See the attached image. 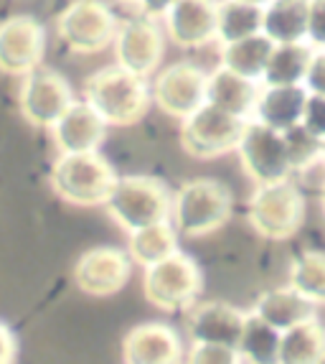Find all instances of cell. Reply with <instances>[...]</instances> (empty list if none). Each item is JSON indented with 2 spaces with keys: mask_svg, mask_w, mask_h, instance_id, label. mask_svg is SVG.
<instances>
[{
  "mask_svg": "<svg viewBox=\"0 0 325 364\" xmlns=\"http://www.w3.org/2000/svg\"><path fill=\"white\" fill-rule=\"evenodd\" d=\"M133 275V257L120 247H92L74 265V283L82 293L107 298L120 293Z\"/></svg>",
  "mask_w": 325,
  "mask_h": 364,
  "instance_id": "5bb4252c",
  "label": "cell"
},
{
  "mask_svg": "<svg viewBox=\"0 0 325 364\" xmlns=\"http://www.w3.org/2000/svg\"><path fill=\"white\" fill-rule=\"evenodd\" d=\"M247 219L259 237L282 242L297 235V230L305 222V196L300 186L290 178L257 186L247 204Z\"/></svg>",
  "mask_w": 325,
  "mask_h": 364,
  "instance_id": "8992f818",
  "label": "cell"
},
{
  "mask_svg": "<svg viewBox=\"0 0 325 364\" xmlns=\"http://www.w3.org/2000/svg\"><path fill=\"white\" fill-rule=\"evenodd\" d=\"M320 207H323V214H325V183H323V194H320Z\"/></svg>",
  "mask_w": 325,
  "mask_h": 364,
  "instance_id": "f35d334b",
  "label": "cell"
},
{
  "mask_svg": "<svg viewBox=\"0 0 325 364\" xmlns=\"http://www.w3.org/2000/svg\"><path fill=\"white\" fill-rule=\"evenodd\" d=\"M247 314L224 301H206L196 304L188 316V336L193 341H211V344H239L244 331Z\"/></svg>",
  "mask_w": 325,
  "mask_h": 364,
  "instance_id": "ac0fdd59",
  "label": "cell"
},
{
  "mask_svg": "<svg viewBox=\"0 0 325 364\" xmlns=\"http://www.w3.org/2000/svg\"><path fill=\"white\" fill-rule=\"evenodd\" d=\"M285 143H287L290 161H292V173L307 168L310 164H318L323 158V140L315 138L302 122L295 128L285 130Z\"/></svg>",
  "mask_w": 325,
  "mask_h": 364,
  "instance_id": "f546056e",
  "label": "cell"
},
{
  "mask_svg": "<svg viewBox=\"0 0 325 364\" xmlns=\"http://www.w3.org/2000/svg\"><path fill=\"white\" fill-rule=\"evenodd\" d=\"M115 3H120V6H127V8H138L140 0H115Z\"/></svg>",
  "mask_w": 325,
  "mask_h": 364,
  "instance_id": "74e56055",
  "label": "cell"
},
{
  "mask_svg": "<svg viewBox=\"0 0 325 364\" xmlns=\"http://www.w3.org/2000/svg\"><path fill=\"white\" fill-rule=\"evenodd\" d=\"M290 288L310 304L325 306V252H302L290 265Z\"/></svg>",
  "mask_w": 325,
  "mask_h": 364,
  "instance_id": "f1b7e54d",
  "label": "cell"
},
{
  "mask_svg": "<svg viewBox=\"0 0 325 364\" xmlns=\"http://www.w3.org/2000/svg\"><path fill=\"white\" fill-rule=\"evenodd\" d=\"M173 3L175 0H140L138 11L145 13V16H150V18H162Z\"/></svg>",
  "mask_w": 325,
  "mask_h": 364,
  "instance_id": "d590c367",
  "label": "cell"
},
{
  "mask_svg": "<svg viewBox=\"0 0 325 364\" xmlns=\"http://www.w3.org/2000/svg\"><path fill=\"white\" fill-rule=\"evenodd\" d=\"M46 56V28L33 16H11L0 23V74L26 77Z\"/></svg>",
  "mask_w": 325,
  "mask_h": 364,
  "instance_id": "4fadbf2b",
  "label": "cell"
},
{
  "mask_svg": "<svg viewBox=\"0 0 325 364\" xmlns=\"http://www.w3.org/2000/svg\"><path fill=\"white\" fill-rule=\"evenodd\" d=\"M219 0H175L162 16L165 36L178 49H201L216 41Z\"/></svg>",
  "mask_w": 325,
  "mask_h": 364,
  "instance_id": "9a60e30c",
  "label": "cell"
},
{
  "mask_svg": "<svg viewBox=\"0 0 325 364\" xmlns=\"http://www.w3.org/2000/svg\"><path fill=\"white\" fill-rule=\"evenodd\" d=\"M244 3H252V6H259V8H267L272 0H244Z\"/></svg>",
  "mask_w": 325,
  "mask_h": 364,
  "instance_id": "8d00e7d4",
  "label": "cell"
},
{
  "mask_svg": "<svg viewBox=\"0 0 325 364\" xmlns=\"http://www.w3.org/2000/svg\"><path fill=\"white\" fill-rule=\"evenodd\" d=\"M262 33L275 43L307 41V0H272L265 8Z\"/></svg>",
  "mask_w": 325,
  "mask_h": 364,
  "instance_id": "603a6c76",
  "label": "cell"
},
{
  "mask_svg": "<svg viewBox=\"0 0 325 364\" xmlns=\"http://www.w3.org/2000/svg\"><path fill=\"white\" fill-rule=\"evenodd\" d=\"M209 74L193 61H175L155 77L150 87L153 102L168 117L183 120L206 105Z\"/></svg>",
  "mask_w": 325,
  "mask_h": 364,
  "instance_id": "7c38bea8",
  "label": "cell"
},
{
  "mask_svg": "<svg viewBox=\"0 0 325 364\" xmlns=\"http://www.w3.org/2000/svg\"><path fill=\"white\" fill-rule=\"evenodd\" d=\"M117 171L99 151L61 153L51 166V188L72 207H104L109 191L117 183Z\"/></svg>",
  "mask_w": 325,
  "mask_h": 364,
  "instance_id": "7a4b0ae2",
  "label": "cell"
},
{
  "mask_svg": "<svg viewBox=\"0 0 325 364\" xmlns=\"http://www.w3.org/2000/svg\"><path fill=\"white\" fill-rule=\"evenodd\" d=\"M130 242H127V252L133 257L135 265L150 267L155 262L165 260L168 255L178 252V232H175L173 222H158V225L143 227V230L133 232Z\"/></svg>",
  "mask_w": 325,
  "mask_h": 364,
  "instance_id": "4316f807",
  "label": "cell"
},
{
  "mask_svg": "<svg viewBox=\"0 0 325 364\" xmlns=\"http://www.w3.org/2000/svg\"><path fill=\"white\" fill-rule=\"evenodd\" d=\"M18 359V339L8 323L0 321V364H13Z\"/></svg>",
  "mask_w": 325,
  "mask_h": 364,
  "instance_id": "e575fe53",
  "label": "cell"
},
{
  "mask_svg": "<svg viewBox=\"0 0 325 364\" xmlns=\"http://www.w3.org/2000/svg\"><path fill=\"white\" fill-rule=\"evenodd\" d=\"M120 21L104 0H72L56 18V33L72 54L92 56L112 46Z\"/></svg>",
  "mask_w": 325,
  "mask_h": 364,
  "instance_id": "52a82bcc",
  "label": "cell"
},
{
  "mask_svg": "<svg viewBox=\"0 0 325 364\" xmlns=\"http://www.w3.org/2000/svg\"><path fill=\"white\" fill-rule=\"evenodd\" d=\"M313 46L307 41L300 43H275L272 56L267 61L262 85L280 87V85H302L307 72V64L313 59Z\"/></svg>",
  "mask_w": 325,
  "mask_h": 364,
  "instance_id": "484cf974",
  "label": "cell"
},
{
  "mask_svg": "<svg viewBox=\"0 0 325 364\" xmlns=\"http://www.w3.org/2000/svg\"><path fill=\"white\" fill-rule=\"evenodd\" d=\"M186 359L191 364H234L239 362V354H236L234 346L211 344V341H193Z\"/></svg>",
  "mask_w": 325,
  "mask_h": 364,
  "instance_id": "4dcf8cb0",
  "label": "cell"
},
{
  "mask_svg": "<svg viewBox=\"0 0 325 364\" xmlns=\"http://www.w3.org/2000/svg\"><path fill=\"white\" fill-rule=\"evenodd\" d=\"M125 364H178L183 362V341L178 331L165 323H138L122 339Z\"/></svg>",
  "mask_w": 325,
  "mask_h": 364,
  "instance_id": "e0dca14e",
  "label": "cell"
},
{
  "mask_svg": "<svg viewBox=\"0 0 325 364\" xmlns=\"http://www.w3.org/2000/svg\"><path fill=\"white\" fill-rule=\"evenodd\" d=\"M107 128V120L87 100H74L67 112L51 125V138L59 153H89L102 148Z\"/></svg>",
  "mask_w": 325,
  "mask_h": 364,
  "instance_id": "2e32d148",
  "label": "cell"
},
{
  "mask_svg": "<svg viewBox=\"0 0 325 364\" xmlns=\"http://www.w3.org/2000/svg\"><path fill=\"white\" fill-rule=\"evenodd\" d=\"M252 311L277 331H287L297 323L315 318V304H310L307 298H302L295 288L290 286L275 288V291L259 296Z\"/></svg>",
  "mask_w": 325,
  "mask_h": 364,
  "instance_id": "44dd1931",
  "label": "cell"
},
{
  "mask_svg": "<svg viewBox=\"0 0 325 364\" xmlns=\"http://www.w3.org/2000/svg\"><path fill=\"white\" fill-rule=\"evenodd\" d=\"M325 362V326L318 318L302 321L282 331L280 364H320Z\"/></svg>",
  "mask_w": 325,
  "mask_h": 364,
  "instance_id": "cb8c5ba5",
  "label": "cell"
},
{
  "mask_svg": "<svg viewBox=\"0 0 325 364\" xmlns=\"http://www.w3.org/2000/svg\"><path fill=\"white\" fill-rule=\"evenodd\" d=\"M302 87H305L310 95L325 97V49L313 51V59H310V64H307Z\"/></svg>",
  "mask_w": 325,
  "mask_h": 364,
  "instance_id": "d6a6232c",
  "label": "cell"
},
{
  "mask_svg": "<svg viewBox=\"0 0 325 364\" xmlns=\"http://www.w3.org/2000/svg\"><path fill=\"white\" fill-rule=\"evenodd\" d=\"M249 120L229 115L214 105H201L196 112L181 120V148L191 158L211 161L226 153H236Z\"/></svg>",
  "mask_w": 325,
  "mask_h": 364,
  "instance_id": "ba28073f",
  "label": "cell"
},
{
  "mask_svg": "<svg viewBox=\"0 0 325 364\" xmlns=\"http://www.w3.org/2000/svg\"><path fill=\"white\" fill-rule=\"evenodd\" d=\"M143 270L145 301L162 314L191 311L204 291V275H201L199 262L181 250Z\"/></svg>",
  "mask_w": 325,
  "mask_h": 364,
  "instance_id": "5b68a950",
  "label": "cell"
},
{
  "mask_svg": "<svg viewBox=\"0 0 325 364\" xmlns=\"http://www.w3.org/2000/svg\"><path fill=\"white\" fill-rule=\"evenodd\" d=\"M74 102V92L69 79L56 69L38 67L28 72L21 82L18 90V107L23 120L31 128L51 130L56 120L69 109Z\"/></svg>",
  "mask_w": 325,
  "mask_h": 364,
  "instance_id": "30bf717a",
  "label": "cell"
},
{
  "mask_svg": "<svg viewBox=\"0 0 325 364\" xmlns=\"http://www.w3.org/2000/svg\"><path fill=\"white\" fill-rule=\"evenodd\" d=\"M275 49V41L265 33H254L249 38H241L234 43H221V51H219V59H221V67L231 69V72L241 74V77L252 79L257 85H262V77H265L267 61Z\"/></svg>",
  "mask_w": 325,
  "mask_h": 364,
  "instance_id": "7402d4cb",
  "label": "cell"
},
{
  "mask_svg": "<svg viewBox=\"0 0 325 364\" xmlns=\"http://www.w3.org/2000/svg\"><path fill=\"white\" fill-rule=\"evenodd\" d=\"M307 43L325 49V0H307Z\"/></svg>",
  "mask_w": 325,
  "mask_h": 364,
  "instance_id": "1f68e13d",
  "label": "cell"
},
{
  "mask_svg": "<svg viewBox=\"0 0 325 364\" xmlns=\"http://www.w3.org/2000/svg\"><path fill=\"white\" fill-rule=\"evenodd\" d=\"M323 158H325V140H323Z\"/></svg>",
  "mask_w": 325,
  "mask_h": 364,
  "instance_id": "ab89813d",
  "label": "cell"
},
{
  "mask_svg": "<svg viewBox=\"0 0 325 364\" xmlns=\"http://www.w3.org/2000/svg\"><path fill=\"white\" fill-rule=\"evenodd\" d=\"M84 100L112 128L138 125L148 109L153 95L148 79L135 77L122 67H102L84 79Z\"/></svg>",
  "mask_w": 325,
  "mask_h": 364,
  "instance_id": "6da1fadb",
  "label": "cell"
},
{
  "mask_svg": "<svg viewBox=\"0 0 325 364\" xmlns=\"http://www.w3.org/2000/svg\"><path fill=\"white\" fill-rule=\"evenodd\" d=\"M307 97L310 92L302 85H280V87H265L259 90L257 105H254V120L265 122L270 128L285 130L300 125L305 117Z\"/></svg>",
  "mask_w": 325,
  "mask_h": 364,
  "instance_id": "d6986e66",
  "label": "cell"
},
{
  "mask_svg": "<svg viewBox=\"0 0 325 364\" xmlns=\"http://www.w3.org/2000/svg\"><path fill=\"white\" fill-rule=\"evenodd\" d=\"M302 125H305L315 138L325 140V97H318V95H310V97H307Z\"/></svg>",
  "mask_w": 325,
  "mask_h": 364,
  "instance_id": "836d02e7",
  "label": "cell"
},
{
  "mask_svg": "<svg viewBox=\"0 0 325 364\" xmlns=\"http://www.w3.org/2000/svg\"><path fill=\"white\" fill-rule=\"evenodd\" d=\"M104 209L120 230L133 235L143 227L168 222L173 196L155 176H120L104 201Z\"/></svg>",
  "mask_w": 325,
  "mask_h": 364,
  "instance_id": "277c9868",
  "label": "cell"
},
{
  "mask_svg": "<svg viewBox=\"0 0 325 364\" xmlns=\"http://www.w3.org/2000/svg\"><path fill=\"white\" fill-rule=\"evenodd\" d=\"M259 97V85L252 79L241 77L226 67H216L209 74V87H206V102L214 107L236 115L241 120H252L254 105Z\"/></svg>",
  "mask_w": 325,
  "mask_h": 364,
  "instance_id": "ffe728a7",
  "label": "cell"
},
{
  "mask_svg": "<svg viewBox=\"0 0 325 364\" xmlns=\"http://www.w3.org/2000/svg\"><path fill=\"white\" fill-rule=\"evenodd\" d=\"M241 171L254 186L287 181L292 176V161H290L285 133L270 128L265 122L249 120L239 146H236Z\"/></svg>",
  "mask_w": 325,
  "mask_h": 364,
  "instance_id": "9c48e42d",
  "label": "cell"
},
{
  "mask_svg": "<svg viewBox=\"0 0 325 364\" xmlns=\"http://www.w3.org/2000/svg\"><path fill=\"white\" fill-rule=\"evenodd\" d=\"M112 46L117 67L127 69L135 77L150 79L165 56V33L158 26V18L140 13L135 18L122 21Z\"/></svg>",
  "mask_w": 325,
  "mask_h": 364,
  "instance_id": "8fae6325",
  "label": "cell"
},
{
  "mask_svg": "<svg viewBox=\"0 0 325 364\" xmlns=\"http://www.w3.org/2000/svg\"><path fill=\"white\" fill-rule=\"evenodd\" d=\"M231 214H234V196L226 183L216 178H193L175 191L170 222L178 237L196 240L221 230Z\"/></svg>",
  "mask_w": 325,
  "mask_h": 364,
  "instance_id": "3957f363",
  "label": "cell"
},
{
  "mask_svg": "<svg viewBox=\"0 0 325 364\" xmlns=\"http://www.w3.org/2000/svg\"><path fill=\"white\" fill-rule=\"evenodd\" d=\"M262 18H265V8L244 3V0H219L216 41L234 43L254 33H262Z\"/></svg>",
  "mask_w": 325,
  "mask_h": 364,
  "instance_id": "83f0119b",
  "label": "cell"
},
{
  "mask_svg": "<svg viewBox=\"0 0 325 364\" xmlns=\"http://www.w3.org/2000/svg\"><path fill=\"white\" fill-rule=\"evenodd\" d=\"M280 339H282V331H277L265 318H259L254 311H249L247 321H244V331H241V339L236 344L239 362L280 364Z\"/></svg>",
  "mask_w": 325,
  "mask_h": 364,
  "instance_id": "d4e9b609",
  "label": "cell"
}]
</instances>
